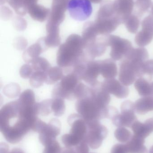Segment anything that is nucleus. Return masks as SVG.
<instances>
[{"mask_svg":"<svg viewBox=\"0 0 153 153\" xmlns=\"http://www.w3.org/2000/svg\"><path fill=\"white\" fill-rule=\"evenodd\" d=\"M19 100L4 105L0 110V130L6 141L19 143L32 129L33 123L27 117Z\"/></svg>","mask_w":153,"mask_h":153,"instance_id":"nucleus-1","label":"nucleus"},{"mask_svg":"<svg viewBox=\"0 0 153 153\" xmlns=\"http://www.w3.org/2000/svg\"><path fill=\"white\" fill-rule=\"evenodd\" d=\"M86 61L82 39L72 36L59 46L57 54V63L59 67L72 68L76 65Z\"/></svg>","mask_w":153,"mask_h":153,"instance_id":"nucleus-2","label":"nucleus"},{"mask_svg":"<svg viewBox=\"0 0 153 153\" xmlns=\"http://www.w3.org/2000/svg\"><path fill=\"white\" fill-rule=\"evenodd\" d=\"M75 108L78 114L86 122L109 119V106L103 109L99 106L92 96V88L89 96L77 100Z\"/></svg>","mask_w":153,"mask_h":153,"instance_id":"nucleus-3","label":"nucleus"},{"mask_svg":"<svg viewBox=\"0 0 153 153\" xmlns=\"http://www.w3.org/2000/svg\"><path fill=\"white\" fill-rule=\"evenodd\" d=\"M81 80L74 73H69L64 76L60 82L56 85L52 91L54 98H62L66 100H74V92Z\"/></svg>","mask_w":153,"mask_h":153,"instance_id":"nucleus-4","label":"nucleus"},{"mask_svg":"<svg viewBox=\"0 0 153 153\" xmlns=\"http://www.w3.org/2000/svg\"><path fill=\"white\" fill-rule=\"evenodd\" d=\"M87 132L85 141L93 149L99 148L103 140L107 137L108 130L107 128L100 123L99 120H94L86 122Z\"/></svg>","mask_w":153,"mask_h":153,"instance_id":"nucleus-5","label":"nucleus"},{"mask_svg":"<svg viewBox=\"0 0 153 153\" xmlns=\"http://www.w3.org/2000/svg\"><path fill=\"white\" fill-rule=\"evenodd\" d=\"M67 10L70 17L74 20L84 22L92 14V4L90 0H69Z\"/></svg>","mask_w":153,"mask_h":153,"instance_id":"nucleus-6","label":"nucleus"},{"mask_svg":"<svg viewBox=\"0 0 153 153\" xmlns=\"http://www.w3.org/2000/svg\"><path fill=\"white\" fill-rule=\"evenodd\" d=\"M107 46L111 47L110 56L114 61H119L125 57L133 48L130 41L115 35H106Z\"/></svg>","mask_w":153,"mask_h":153,"instance_id":"nucleus-7","label":"nucleus"},{"mask_svg":"<svg viewBox=\"0 0 153 153\" xmlns=\"http://www.w3.org/2000/svg\"><path fill=\"white\" fill-rule=\"evenodd\" d=\"M121 113L117 114L112 119V123L118 127H131L137 120L135 114V103L130 100L122 102L120 107Z\"/></svg>","mask_w":153,"mask_h":153,"instance_id":"nucleus-8","label":"nucleus"},{"mask_svg":"<svg viewBox=\"0 0 153 153\" xmlns=\"http://www.w3.org/2000/svg\"><path fill=\"white\" fill-rule=\"evenodd\" d=\"M142 29L137 34L135 41L137 45L142 47L150 44L153 39V16L146 17L142 22Z\"/></svg>","mask_w":153,"mask_h":153,"instance_id":"nucleus-9","label":"nucleus"},{"mask_svg":"<svg viewBox=\"0 0 153 153\" xmlns=\"http://www.w3.org/2000/svg\"><path fill=\"white\" fill-rule=\"evenodd\" d=\"M61 124L57 119L51 120L48 124H46L40 132V141L44 146L55 140L56 137L60 134Z\"/></svg>","mask_w":153,"mask_h":153,"instance_id":"nucleus-10","label":"nucleus"},{"mask_svg":"<svg viewBox=\"0 0 153 153\" xmlns=\"http://www.w3.org/2000/svg\"><path fill=\"white\" fill-rule=\"evenodd\" d=\"M100 74V61H88L81 80H83L91 87H96L101 84L97 79Z\"/></svg>","mask_w":153,"mask_h":153,"instance_id":"nucleus-11","label":"nucleus"},{"mask_svg":"<svg viewBox=\"0 0 153 153\" xmlns=\"http://www.w3.org/2000/svg\"><path fill=\"white\" fill-rule=\"evenodd\" d=\"M102 88L119 99H125L129 95V89L115 78L105 79L101 83Z\"/></svg>","mask_w":153,"mask_h":153,"instance_id":"nucleus-12","label":"nucleus"},{"mask_svg":"<svg viewBox=\"0 0 153 153\" xmlns=\"http://www.w3.org/2000/svg\"><path fill=\"white\" fill-rule=\"evenodd\" d=\"M138 77L137 72L133 64L128 59H125L120 63L119 81L125 86L131 85Z\"/></svg>","mask_w":153,"mask_h":153,"instance_id":"nucleus-13","label":"nucleus"},{"mask_svg":"<svg viewBox=\"0 0 153 153\" xmlns=\"http://www.w3.org/2000/svg\"><path fill=\"white\" fill-rule=\"evenodd\" d=\"M68 122L71 127L70 134L85 141L87 132V125L85 120L79 114H73L68 117Z\"/></svg>","mask_w":153,"mask_h":153,"instance_id":"nucleus-14","label":"nucleus"},{"mask_svg":"<svg viewBox=\"0 0 153 153\" xmlns=\"http://www.w3.org/2000/svg\"><path fill=\"white\" fill-rule=\"evenodd\" d=\"M135 2L134 0H115L114 7L116 15L122 23L133 14Z\"/></svg>","mask_w":153,"mask_h":153,"instance_id":"nucleus-15","label":"nucleus"},{"mask_svg":"<svg viewBox=\"0 0 153 153\" xmlns=\"http://www.w3.org/2000/svg\"><path fill=\"white\" fill-rule=\"evenodd\" d=\"M134 135L145 139L153 132V118L148 119L144 123L137 120L131 126Z\"/></svg>","mask_w":153,"mask_h":153,"instance_id":"nucleus-16","label":"nucleus"},{"mask_svg":"<svg viewBox=\"0 0 153 153\" xmlns=\"http://www.w3.org/2000/svg\"><path fill=\"white\" fill-rule=\"evenodd\" d=\"M47 48L45 45L44 40L39 41L29 47L24 51L22 55L23 60L27 64H29L33 59L39 57L41 53L46 51Z\"/></svg>","mask_w":153,"mask_h":153,"instance_id":"nucleus-17","label":"nucleus"},{"mask_svg":"<svg viewBox=\"0 0 153 153\" xmlns=\"http://www.w3.org/2000/svg\"><path fill=\"white\" fill-rule=\"evenodd\" d=\"M100 74L106 79H112L117 75V67L115 61L107 59L100 61Z\"/></svg>","mask_w":153,"mask_h":153,"instance_id":"nucleus-18","label":"nucleus"},{"mask_svg":"<svg viewBox=\"0 0 153 153\" xmlns=\"http://www.w3.org/2000/svg\"><path fill=\"white\" fill-rule=\"evenodd\" d=\"M145 139L133 135L126 145L129 153H148L147 148L144 146Z\"/></svg>","mask_w":153,"mask_h":153,"instance_id":"nucleus-19","label":"nucleus"},{"mask_svg":"<svg viewBox=\"0 0 153 153\" xmlns=\"http://www.w3.org/2000/svg\"><path fill=\"white\" fill-rule=\"evenodd\" d=\"M135 111L140 115H144L153 111V96H146L135 102Z\"/></svg>","mask_w":153,"mask_h":153,"instance_id":"nucleus-20","label":"nucleus"},{"mask_svg":"<svg viewBox=\"0 0 153 153\" xmlns=\"http://www.w3.org/2000/svg\"><path fill=\"white\" fill-rule=\"evenodd\" d=\"M125 58L132 62L144 63L148 60L149 54L147 50L144 48H133Z\"/></svg>","mask_w":153,"mask_h":153,"instance_id":"nucleus-21","label":"nucleus"},{"mask_svg":"<svg viewBox=\"0 0 153 153\" xmlns=\"http://www.w3.org/2000/svg\"><path fill=\"white\" fill-rule=\"evenodd\" d=\"M134 86L140 96H152L151 83L143 77H139L136 80Z\"/></svg>","mask_w":153,"mask_h":153,"instance_id":"nucleus-22","label":"nucleus"},{"mask_svg":"<svg viewBox=\"0 0 153 153\" xmlns=\"http://www.w3.org/2000/svg\"><path fill=\"white\" fill-rule=\"evenodd\" d=\"M47 79L46 83L52 85L55 83L63 77V71L61 67L58 66L50 67L46 72Z\"/></svg>","mask_w":153,"mask_h":153,"instance_id":"nucleus-23","label":"nucleus"},{"mask_svg":"<svg viewBox=\"0 0 153 153\" xmlns=\"http://www.w3.org/2000/svg\"><path fill=\"white\" fill-rule=\"evenodd\" d=\"M46 72L34 71L30 78V84L34 88H39L42 86L44 83H46Z\"/></svg>","mask_w":153,"mask_h":153,"instance_id":"nucleus-24","label":"nucleus"},{"mask_svg":"<svg viewBox=\"0 0 153 153\" xmlns=\"http://www.w3.org/2000/svg\"><path fill=\"white\" fill-rule=\"evenodd\" d=\"M30 64L34 71H41L47 72L51 66L49 62L44 57H39L35 58L31 61Z\"/></svg>","mask_w":153,"mask_h":153,"instance_id":"nucleus-25","label":"nucleus"},{"mask_svg":"<svg viewBox=\"0 0 153 153\" xmlns=\"http://www.w3.org/2000/svg\"><path fill=\"white\" fill-rule=\"evenodd\" d=\"M18 100L24 106H32L36 103L35 94L31 89H27L22 92L20 94Z\"/></svg>","mask_w":153,"mask_h":153,"instance_id":"nucleus-26","label":"nucleus"},{"mask_svg":"<svg viewBox=\"0 0 153 153\" xmlns=\"http://www.w3.org/2000/svg\"><path fill=\"white\" fill-rule=\"evenodd\" d=\"M51 109L56 117L63 116L65 111L66 105L64 99L62 98H54L52 99Z\"/></svg>","mask_w":153,"mask_h":153,"instance_id":"nucleus-27","label":"nucleus"},{"mask_svg":"<svg viewBox=\"0 0 153 153\" xmlns=\"http://www.w3.org/2000/svg\"><path fill=\"white\" fill-rule=\"evenodd\" d=\"M139 17L133 13L124 22L127 30L130 33L135 34L137 32L140 26Z\"/></svg>","mask_w":153,"mask_h":153,"instance_id":"nucleus-28","label":"nucleus"},{"mask_svg":"<svg viewBox=\"0 0 153 153\" xmlns=\"http://www.w3.org/2000/svg\"><path fill=\"white\" fill-rule=\"evenodd\" d=\"M20 87L19 84L11 83L4 86L3 89V93L8 98L13 99L20 94Z\"/></svg>","mask_w":153,"mask_h":153,"instance_id":"nucleus-29","label":"nucleus"},{"mask_svg":"<svg viewBox=\"0 0 153 153\" xmlns=\"http://www.w3.org/2000/svg\"><path fill=\"white\" fill-rule=\"evenodd\" d=\"M152 0L137 1L135 2V11L134 14L139 17L143 16L152 6Z\"/></svg>","mask_w":153,"mask_h":153,"instance_id":"nucleus-30","label":"nucleus"},{"mask_svg":"<svg viewBox=\"0 0 153 153\" xmlns=\"http://www.w3.org/2000/svg\"><path fill=\"white\" fill-rule=\"evenodd\" d=\"M115 137L121 143H127L132 138V134L128 129L125 127H119L115 132Z\"/></svg>","mask_w":153,"mask_h":153,"instance_id":"nucleus-31","label":"nucleus"},{"mask_svg":"<svg viewBox=\"0 0 153 153\" xmlns=\"http://www.w3.org/2000/svg\"><path fill=\"white\" fill-rule=\"evenodd\" d=\"M84 141L72 134H66L62 137V142L66 147H74Z\"/></svg>","mask_w":153,"mask_h":153,"instance_id":"nucleus-32","label":"nucleus"},{"mask_svg":"<svg viewBox=\"0 0 153 153\" xmlns=\"http://www.w3.org/2000/svg\"><path fill=\"white\" fill-rule=\"evenodd\" d=\"M52 99L44 100L38 102V111L39 114L42 116H47L52 112L51 105Z\"/></svg>","mask_w":153,"mask_h":153,"instance_id":"nucleus-33","label":"nucleus"},{"mask_svg":"<svg viewBox=\"0 0 153 153\" xmlns=\"http://www.w3.org/2000/svg\"><path fill=\"white\" fill-rule=\"evenodd\" d=\"M45 146L43 153H61V147L56 140Z\"/></svg>","mask_w":153,"mask_h":153,"instance_id":"nucleus-34","label":"nucleus"},{"mask_svg":"<svg viewBox=\"0 0 153 153\" xmlns=\"http://www.w3.org/2000/svg\"><path fill=\"white\" fill-rule=\"evenodd\" d=\"M33 72V70L31 65L29 64L23 65L19 71V74L21 77L24 79L30 78Z\"/></svg>","mask_w":153,"mask_h":153,"instance_id":"nucleus-35","label":"nucleus"},{"mask_svg":"<svg viewBox=\"0 0 153 153\" xmlns=\"http://www.w3.org/2000/svg\"><path fill=\"white\" fill-rule=\"evenodd\" d=\"M143 70L144 74L153 76V60H147L144 62L143 64Z\"/></svg>","mask_w":153,"mask_h":153,"instance_id":"nucleus-36","label":"nucleus"},{"mask_svg":"<svg viewBox=\"0 0 153 153\" xmlns=\"http://www.w3.org/2000/svg\"><path fill=\"white\" fill-rule=\"evenodd\" d=\"M111 153H129L126 145L117 144L112 147Z\"/></svg>","mask_w":153,"mask_h":153,"instance_id":"nucleus-37","label":"nucleus"},{"mask_svg":"<svg viewBox=\"0 0 153 153\" xmlns=\"http://www.w3.org/2000/svg\"><path fill=\"white\" fill-rule=\"evenodd\" d=\"M27 45H28V43L25 40L20 41V42L19 41H18L15 43L14 47L17 50H23L26 48Z\"/></svg>","mask_w":153,"mask_h":153,"instance_id":"nucleus-38","label":"nucleus"},{"mask_svg":"<svg viewBox=\"0 0 153 153\" xmlns=\"http://www.w3.org/2000/svg\"><path fill=\"white\" fill-rule=\"evenodd\" d=\"M61 153H77L73 147H66L61 151Z\"/></svg>","mask_w":153,"mask_h":153,"instance_id":"nucleus-39","label":"nucleus"},{"mask_svg":"<svg viewBox=\"0 0 153 153\" xmlns=\"http://www.w3.org/2000/svg\"><path fill=\"white\" fill-rule=\"evenodd\" d=\"M151 86H152V96H153V82L151 83Z\"/></svg>","mask_w":153,"mask_h":153,"instance_id":"nucleus-40","label":"nucleus"},{"mask_svg":"<svg viewBox=\"0 0 153 153\" xmlns=\"http://www.w3.org/2000/svg\"><path fill=\"white\" fill-rule=\"evenodd\" d=\"M151 7H152V10H151V15H152V16H153V3H152V6H151Z\"/></svg>","mask_w":153,"mask_h":153,"instance_id":"nucleus-41","label":"nucleus"},{"mask_svg":"<svg viewBox=\"0 0 153 153\" xmlns=\"http://www.w3.org/2000/svg\"><path fill=\"white\" fill-rule=\"evenodd\" d=\"M149 152H150V153H153V146H152V147H151V149H150Z\"/></svg>","mask_w":153,"mask_h":153,"instance_id":"nucleus-42","label":"nucleus"},{"mask_svg":"<svg viewBox=\"0 0 153 153\" xmlns=\"http://www.w3.org/2000/svg\"><path fill=\"white\" fill-rule=\"evenodd\" d=\"M137 1H143V0H137Z\"/></svg>","mask_w":153,"mask_h":153,"instance_id":"nucleus-43","label":"nucleus"}]
</instances>
